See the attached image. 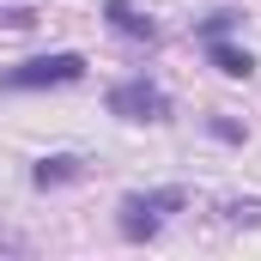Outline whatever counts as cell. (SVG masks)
<instances>
[{
    "instance_id": "obj_8",
    "label": "cell",
    "mask_w": 261,
    "mask_h": 261,
    "mask_svg": "<svg viewBox=\"0 0 261 261\" xmlns=\"http://www.w3.org/2000/svg\"><path fill=\"white\" fill-rule=\"evenodd\" d=\"M231 24H243V12H213V18L200 24V37H225Z\"/></svg>"
},
{
    "instance_id": "obj_6",
    "label": "cell",
    "mask_w": 261,
    "mask_h": 261,
    "mask_svg": "<svg viewBox=\"0 0 261 261\" xmlns=\"http://www.w3.org/2000/svg\"><path fill=\"white\" fill-rule=\"evenodd\" d=\"M79 170H85L79 158H43V164L31 170V182H37V189H55V182H73Z\"/></svg>"
},
{
    "instance_id": "obj_4",
    "label": "cell",
    "mask_w": 261,
    "mask_h": 261,
    "mask_svg": "<svg viewBox=\"0 0 261 261\" xmlns=\"http://www.w3.org/2000/svg\"><path fill=\"white\" fill-rule=\"evenodd\" d=\"M103 12H110V24H116V31H122V37H134V43H152V37H158V24H152V18H146V12H134L128 0H110V6H103Z\"/></svg>"
},
{
    "instance_id": "obj_2",
    "label": "cell",
    "mask_w": 261,
    "mask_h": 261,
    "mask_svg": "<svg viewBox=\"0 0 261 261\" xmlns=\"http://www.w3.org/2000/svg\"><path fill=\"white\" fill-rule=\"evenodd\" d=\"M85 73V55H73V49H61V55H37V61H18L0 73V91H49V85H73Z\"/></svg>"
},
{
    "instance_id": "obj_3",
    "label": "cell",
    "mask_w": 261,
    "mask_h": 261,
    "mask_svg": "<svg viewBox=\"0 0 261 261\" xmlns=\"http://www.w3.org/2000/svg\"><path fill=\"white\" fill-rule=\"evenodd\" d=\"M110 116H122V122H164L170 97L152 79H122V85H110Z\"/></svg>"
},
{
    "instance_id": "obj_1",
    "label": "cell",
    "mask_w": 261,
    "mask_h": 261,
    "mask_svg": "<svg viewBox=\"0 0 261 261\" xmlns=\"http://www.w3.org/2000/svg\"><path fill=\"white\" fill-rule=\"evenodd\" d=\"M189 195L182 189H146V195H128L122 200V237H158L164 225H170V213H182Z\"/></svg>"
},
{
    "instance_id": "obj_7",
    "label": "cell",
    "mask_w": 261,
    "mask_h": 261,
    "mask_svg": "<svg viewBox=\"0 0 261 261\" xmlns=\"http://www.w3.org/2000/svg\"><path fill=\"white\" fill-rule=\"evenodd\" d=\"M225 219L231 225H261V200H225Z\"/></svg>"
},
{
    "instance_id": "obj_5",
    "label": "cell",
    "mask_w": 261,
    "mask_h": 261,
    "mask_svg": "<svg viewBox=\"0 0 261 261\" xmlns=\"http://www.w3.org/2000/svg\"><path fill=\"white\" fill-rule=\"evenodd\" d=\"M206 55H213V67H219L225 79H249V73H255L249 49H231V43H219V37H206Z\"/></svg>"
}]
</instances>
